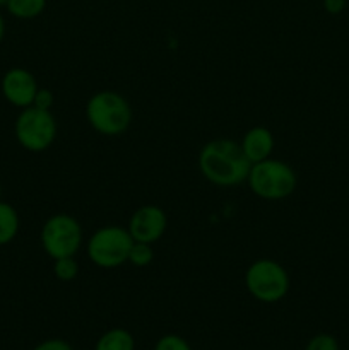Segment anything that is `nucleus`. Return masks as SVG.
<instances>
[{
	"instance_id": "nucleus-1",
	"label": "nucleus",
	"mask_w": 349,
	"mask_h": 350,
	"mask_svg": "<svg viewBox=\"0 0 349 350\" xmlns=\"http://www.w3.org/2000/svg\"><path fill=\"white\" fill-rule=\"evenodd\" d=\"M198 170L216 187H236L246 181L252 163L235 140L218 139L205 144L198 152Z\"/></svg>"
},
{
	"instance_id": "nucleus-2",
	"label": "nucleus",
	"mask_w": 349,
	"mask_h": 350,
	"mask_svg": "<svg viewBox=\"0 0 349 350\" xmlns=\"http://www.w3.org/2000/svg\"><path fill=\"white\" fill-rule=\"evenodd\" d=\"M86 118L92 130L101 135L118 137L129 130L133 113L122 94L115 91H99L89 98Z\"/></svg>"
},
{
	"instance_id": "nucleus-3",
	"label": "nucleus",
	"mask_w": 349,
	"mask_h": 350,
	"mask_svg": "<svg viewBox=\"0 0 349 350\" xmlns=\"http://www.w3.org/2000/svg\"><path fill=\"white\" fill-rule=\"evenodd\" d=\"M246 183L252 193L259 198L283 200L296 190L298 176L289 164L269 157V159L252 164Z\"/></svg>"
},
{
	"instance_id": "nucleus-4",
	"label": "nucleus",
	"mask_w": 349,
	"mask_h": 350,
	"mask_svg": "<svg viewBox=\"0 0 349 350\" xmlns=\"http://www.w3.org/2000/svg\"><path fill=\"white\" fill-rule=\"evenodd\" d=\"M245 286L253 299L274 304L286 297L289 291V275L276 260L260 258L246 269Z\"/></svg>"
},
{
	"instance_id": "nucleus-5",
	"label": "nucleus",
	"mask_w": 349,
	"mask_h": 350,
	"mask_svg": "<svg viewBox=\"0 0 349 350\" xmlns=\"http://www.w3.org/2000/svg\"><path fill=\"white\" fill-rule=\"evenodd\" d=\"M133 245L129 229L120 226H105L99 228L89 238L88 256L99 269H116L129 262V253Z\"/></svg>"
},
{
	"instance_id": "nucleus-6",
	"label": "nucleus",
	"mask_w": 349,
	"mask_h": 350,
	"mask_svg": "<svg viewBox=\"0 0 349 350\" xmlns=\"http://www.w3.org/2000/svg\"><path fill=\"white\" fill-rule=\"evenodd\" d=\"M14 133L23 149L29 152H44L57 139V122L51 111L29 106L21 109Z\"/></svg>"
},
{
	"instance_id": "nucleus-7",
	"label": "nucleus",
	"mask_w": 349,
	"mask_h": 350,
	"mask_svg": "<svg viewBox=\"0 0 349 350\" xmlns=\"http://www.w3.org/2000/svg\"><path fill=\"white\" fill-rule=\"evenodd\" d=\"M40 241L51 260L75 256L82 245V228L74 215L55 214L41 228Z\"/></svg>"
},
{
	"instance_id": "nucleus-8",
	"label": "nucleus",
	"mask_w": 349,
	"mask_h": 350,
	"mask_svg": "<svg viewBox=\"0 0 349 350\" xmlns=\"http://www.w3.org/2000/svg\"><path fill=\"white\" fill-rule=\"evenodd\" d=\"M168 228V217L164 211L157 205H142L137 208L130 217L129 229L130 236L137 243L153 245L157 239L163 238Z\"/></svg>"
},
{
	"instance_id": "nucleus-9",
	"label": "nucleus",
	"mask_w": 349,
	"mask_h": 350,
	"mask_svg": "<svg viewBox=\"0 0 349 350\" xmlns=\"http://www.w3.org/2000/svg\"><path fill=\"white\" fill-rule=\"evenodd\" d=\"M0 89L7 103H10L16 108H29L33 106L34 96H36L38 85L36 77L29 70L23 67H14L3 74Z\"/></svg>"
},
{
	"instance_id": "nucleus-10",
	"label": "nucleus",
	"mask_w": 349,
	"mask_h": 350,
	"mask_svg": "<svg viewBox=\"0 0 349 350\" xmlns=\"http://www.w3.org/2000/svg\"><path fill=\"white\" fill-rule=\"evenodd\" d=\"M243 154L252 164L260 163V161L269 159L274 150V135L266 126H253L243 135L242 142Z\"/></svg>"
},
{
	"instance_id": "nucleus-11",
	"label": "nucleus",
	"mask_w": 349,
	"mask_h": 350,
	"mask_svg": "<svg viewBox=\"0 0 349 350\" xmlns=\"http://www.w3.org/2000/svg\"><path fill=\"white\" fill-rule=\"evenodd\" d=\"M135 340L133 335L125 328H112L105 332L96 342L94 350H133Z\"/></svg>"
},
{
	"instance_id": "nucleus-12",
	"label": "nucleus",
	"mask_w": 349,
	"mask_h": 350,
	"mask_svg": "<svg viewBox=\"0 0 349 350\" xmlns=\"http://www.w3.org/2000/svg\"><path fill=\"white\" fill-rule=\"evenodd\" d=\"M19 232V214L7 202L0 200V246L14 241Z\"/></svg>"
},
{
	"instance_id": "nucleus-13",
	"label": "nucleus",
	"mask_w": 349,
	"mask_h": 350,
	"mask_svg": "<svg viewBox=\"0 0 349 350\" xmlns=\"http://www.w3.org/2000/svg\"><path fill=\"white\" fill-rule=\"evenodd\" d=\"M7 12L16 19H34L47 9V0H7Z\"/></svg>"
},
{
	"instance_id": "nucleus-14",
	"label": "nucleus",
	"mask_w": 349,
	"mask_h": 350,
	"mask_svg": "<svg viewBox=\"0 0 349 350\" xmlns=\"http://www.w3.org/2000/svg\"><path fill=\"white\" fill-rule=\"evenodd\" d=\"M53 273L60 282H72L79 275V263L74 256L53 260Z\"/></svg>"
},
{
	"instance_id": "nucleus-15",
	"label": "nucleus",
	"mask_w": 349,
	"mask_h": 350,
	"mask_svg": "<svg viewBox=\"0 0 349 350\" xmlns=\"http://www.w3.org/2000/svg\"><path fill=\"white\" fill-rule=\"evenodd\" d=\"M154 252L153 246L147 245V243H137L133 241L132 248L129 253V262L135 267H146L153 262Z\"/></svg>"
},
{
	"instance_id": "nucleus-16",
	"label": "nucleus",
	"mask_w": 349,
	"mask_h": 350,
	"mask_svg": "<svg viewBox=\"0 0 349 350\" xmlns=\"http://www.w3.org/2000/svg\"><path fill=\"white\" fill-rule=\"evenodd\" d=\"M154 350H192L190 344L183 337L174 334L163 335L154 345Z\"/></svg>"
},
{
	"instance_id": "nucleus-17",
	"label": "nucleus",
	"mask_w": 349,
	"mask_h": 350,
	"mask_svg": "<svg viewBox=\"0 0 349 350\" xmlns=\"http://www.w3.org/2000/svg\"><path fill=\"white\" fill-rule=\"evenodd\" d=\"M305 350H339V342L332 335L318 334L308 340Z\"/></svg>"
},
{
	"instance_id": "nucleus-18",
	"label": "nucleus",
	"mask_w": 349,
	"mask_h": 350,
	"mask_svg": "<svg viewBox=\"0 0 349 350\" xmlns=\"http://www.w3.org/2000/svg\"><path fill=\"white\" fill-rule=\"evenodd\" d=\"M33 106L34 108L47 109V111H50L51 106H53V94H51L50 89H43V88L38 89L36 96H34Z\"/></svg>"
},
{
	"instance_id": "nucleus-19",
	"label": "nucleus",
	"mask_w": 349,
	"mask_h": 350,
	"mask_svg": "<svg viewBox=\"0 0 349 350\" xmlns=\"http://www.w3.org/2000/svg\"><path fill=\"white\" fill-rule=\"evenodd\" d=\"M33 350H74L70 347V344L62 338H50V340H44L41 344H38Z\"/></svg>"
},
{
	"instance_id": "nucleus-20",
	"label": "nucleus",
	"mask_w": 349,
	"mask_h": 350,
	"mask_svg": "<svg viewBox=\"0 0 349 350\" xmlns=\"http://www.w3.org/2000/svg\"><path fill=\"white\" fill-rule=\"evenodd\" d=\"M324 9L332 16H337L346 9V0H324Z\"/></svg>"
},
{
	"instance_id": "nucleus-21",
	"label": "nucleus",
	"mask_w": 349,
	"mask_h": 350,
	"mask_svg": "<svg viewBox=\"0 0 349 350\" xmlns=\"http://www.w3.org/2000/svg\"><path fill=\"white\" fill-rule=\"evenodd\" d=\"M3 36H5V21H3V16L0 14V43H2Z\"/></svg>"
},
{
	"instance_id": "nucleus-22",
	"label": "nucleus",
	"mask_w": 349,
	"mask_h": 350,
	"mask_svg": "<svg viewBox=\"0 0 349 350\" xmlns=\"http://www.w3.org/2000/svg\"><path fill=\"white\" fill-rule=\"evenodd\" d=\"M5 2H7V0H0V7H2V5H5Z\"/></svg>"
},
{
	"instance_id": "nucleus-23",
	"label": "nucleus",
	"mask_w": 349,
	"mask_h": 350,
	"mask_svg": "<svg viewBox=\"0 0 349 350\" xmlns=\"http://www.w3.org/2000/svg\"><path fill=\"white\" fill-rule=\"evenodd\" d=\"M0 200H2V185H0Z\"/></svg>"
}]
</instances>
